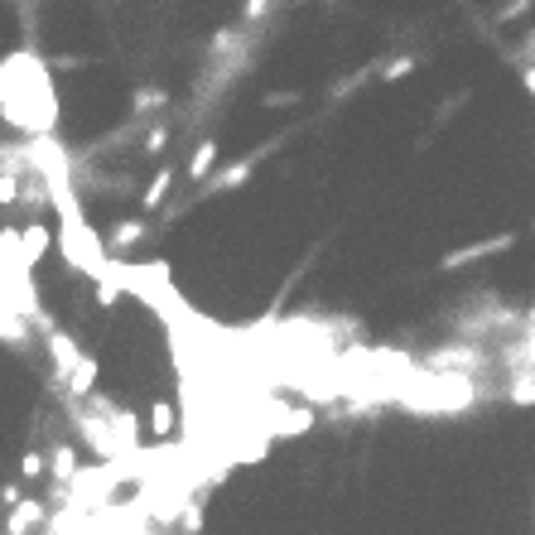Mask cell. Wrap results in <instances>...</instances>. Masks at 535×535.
<instances>
[{
  "label": "cell",
  "mask_w": 535,
  "mask_h": 535,
  "mask_svg": "<svg viewBox=\"0 0 535 535\" xmlns=\"http://www.w3.org/2000/svg\"><path fill=\"white\" fill-rule=\"evenodd\" d=\"M49 246H54L49 222H25V227H20V266L34 270L44 256H49Z\"/></svg>",
  "instance_id": "obj_1"
},
{
  "label": "cell",
  "mask_w": 535,
  "mask_h": 535,
  "mask_svg": "<svg viewBox=\"0 0 535 535\" xmlns=\"http://www.w3.org/2000/svg\"><path fill=\"white\" fill-rule=\"evenodd\" d=\"M516 237H497V241H473V246H463V251H449L439 266L444 270H463L468 261H482V256H497V251H507Z\"/></svg>",
  "instance_id": "obj_2"
},
{
  "label": "cell",
  "mask_w": 535,
  "mask_h": 535,
  "mask_svg": "<svg viewBox=\"0 0 535 535\" xmlns=\"http://www.w3.org/2000/svg\"><path fill=\"white\" fill-rule=\"evenodd\" d=\"M39 521H44V502H20V507L10 511L5 531H10V535H25V531H34Z\"/></svg>",
  "instance_id": "obj_3"
},
{
  "label": "cell",
  "mask_w": 535,
  "mask_h": 535,
  "mask_svg": "<svg viewBox=\"0 0 535 535\" xmlns=\"http://www.w3.org/2000/svg\"><path fill=\"white\" fill-rule=\"evenodd\" d=\"M213 164H217V145L213 140H203V145L193 150V160H188L184 179H193V184H198V179H208V174H213Z\"/></svg>",
  "instance_id": "obj_4"
},
{
  "label": "cell",
  "mask_w": 535,
  "mask_h": 535,
  "mask_svg": "<svg viewBox=\"0 0 535 535\" xmlns=\"http://www.w3.org/2000/svg\"><path fill=\"white\" fill-rule=\"evenodd\" d=\"M169 184H174V169H160V174L150 179V188H145V198H140V208H145V213H155V208H160V203H164V193H169Z\"/></svg>",
  "instance_id": "obj_5"
},
{
  "label": "cell",
  "mask_w": 535,
  "mask_h": 535,
  "mask_svg": "<svg viewBox=\"0 0 535 535\" xmlns=\"http://www.w3.org/2000/svg\"><path fill=\"white\" fill-rule=\"evenodd\" d=\"M150 434H155V439H169V434H174V401L150 405Z\"/></svg>",
  "instance_id": "obj_6"
},
{
  "label": "cell",
  "mask_w": 535,
  "mask_h": 535,
  "mask_svg": "<svg viewBox=\"0 0 535 535\" xmlns=\"http://www.w3.org/2000/svg\"><path fill=\"white\" fill-rule=\"evenodd\" d=\"M92 386H97V362H92V357H82L78 367H73V376H68V391H73V396H87Z\"/></svg>",
  "instance_id": "obj_7"
},
{
  "label": "cell",
  "mask_w": 535,
  "mask_h": 535,
  "mask_svg": "<svg viewBox=\"0 0 535 535\" xmlns=\"http://www.w3.org/2000/svg\"><path fill=\"white\" fill-rule=\"evenodd\" d=\"M135 241H145V217H131V222H121L116 232H111V251H126Z\"/></svg>",
  "instance_id": "obj_8"
},
{
  "label": "cell",
  "mask_w": 535,
  "mask_h": 535,
  "mask_svg": "<svg viewBox=\"0 0 535 535\" xmlns=\"http://www.w3.org/2000/svg\"><path fill=\"white\" fill-rule=\"evenodd\" d=\"M54 473H58L63 482L78 473V449H73V444H58V449H54Z\"/></svg>",
  "instance_id": "obj_9"
},
{
  "label": "cell",
  "mask_w": 535,
  "mask_h": 535,
  "mask_svg": "<svg viewBox=\"0 0 535 535\" xmlns=\"http://www.w3.org/2000/svg\"><path fill=\"white\" fill-rule=\"evenodd\" d=\"M251 179V160H237V164H227L222 174H217V188H241Z\"/></svg>",
  "instance_id": "obj_10"
},
{
  "label": "cell",
  "mask_w": 535,
  "mask_h": 535,
  "mask_svg": "<svg viewBox=\"0 0 535 535\" xmlns=\"http://www.w3.org/2000/svg\"><path fill=\"white\" fill-rule=\"evenodd\" d=\"M44 468H49V458L39 454V449H25V454H20V478H25V482L44 478Z\"/></svg>",
  "instance_id": "obj_11"
},
{
  "label": "cell",
  "mask_w": 535,
  "mask_h": 535,
  "mask_svg": "<svg viewBox=\"0 0 535 535\" xmlns=\"http://www.w3.org/2000/svg\"><path fill=\"white\" fill-rule=\"evenodd\" d=\"M164 102H169V97H164L160 87H140V92H135V111H160Z\"/></svg>",
  "instance_id": "obj_12"
},
{
  "label": "cell",
  "mask_w": 535,
  "mask_h": 535,
  "mask_svg": "<svg viewBox=\"0 0 535 535\" xmlns=\"http://www.w3.org/2000/svg\"><path fill=\"white\" fill-rule=\"evenodd\" d=\"M511 405H535V376H516V386H511Z\"/></svg>",
  "instance_id": "obj_13"
},
{
  "label": "cell",
  "mask_w": 535,
  "mask_h": 535,
  "mask_svg": "<svg viewBox=\"0 0 535 535\" xmlns=\"http://www.w3.org/2000/svg\"><path fill=\"white\" fill-rule=\"evenodd\" d=\"M164 145H169V131H164V126H155V131L145 135V155H160Z\"/></svg>",
  "instance_id": "obj_14"
},
{
  "label": "cell",
  "mask_w": 535,
  "mask_h": 535,
  "mask_svg": "<svg viewBox=\"0 0 535 535\" xmlns=\"http://www.w3.org/2000/svg\"><path fill=\"white\" fill-rule=\"evenodd\" d=\"M184 531H188V535H198V531H203V507H198V502H193V507L184 511Z\"/></svg>",
  "instance_id": "obj_15"
},
{
  "label": "cell",
  "mask_w": 535,
  "mask_h": 535,
  "mask_svg": "<svg viewBox=\"0 0 535 535\" xmlns=\"http://www.w3.org/2000/svg\"><path fill=\"white\" fill-rule=\"evenodd\" d=\"M295 102H299L295 92H270V97H266V107H270V111H280V107H295Z\"/></svg>",
  "instance_id": "obj_16"
},
{
  "label": "cell",
  "mask_w": 535,
  "mask_h": 535,
  "mask_svg": "<svg viewBox=\"0 0 535 535\" xmlns=\"http://www.w3.org/2000/svg\"><path fill=\"white\" fill-rule=\"evenodd\" d=\"M410 68H415V58H396V63H391V68H386V82L405 78V73H410Z\"/></svg>",
  "instance_id": "obj_17"
},
{
  "label": "cell",
  "mask_w": 535,
  "mask_h": 535,
  "mask_svg": "<svg viewBox=\"0 0 535 535\" xmlns=\"http://www.w3.org/2000/svg\"><path fill=\"white\" fill-rule=\"evenodd\" d=\"M521 78H526V87H531V92H535V68H526V73H521Z\"/></svg>",
  "instance_id": "obj_18"
}]
</instances>
